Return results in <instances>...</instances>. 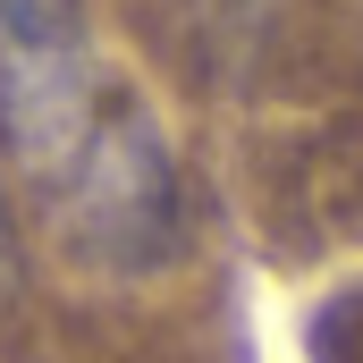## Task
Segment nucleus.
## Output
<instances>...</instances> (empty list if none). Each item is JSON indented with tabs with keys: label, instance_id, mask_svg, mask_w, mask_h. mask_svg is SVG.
Returning <instances> with one entry per match:
<instances>
[{
	"label": "nucleus",
	"instance_id": "obj_1",
	"mask_svg": "<svg viewBox=\"0 0 363 363\" xmlns=\"http://www.w3.org/2000/svg\"><path fill=\"white\" fill-rule=\"evenodd\" d=\"M118 118V101L93 77L85 0H0V135L51 194L93 152V135Z\"/></svg>",
	"mask_w": 363,
	"mask_h": 363
},
{
	"label": "nucleus",
	"instance_id": "obj_2",
	"mask_svg": "<svg viewBox=\"0 0 363 363\" xmlns=\"http://www.w3.org/2000/svg\"><path fill=\"white\" fill-rule=\"evenodd\" d=\"M17 271V237H9V203H0V279Z\"/></svg>",
	"mask_w": 363,
	"mask_h": 363
}]
</instances>
